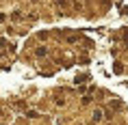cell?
Wrapping results in <instances>:
<instances>
[{
  "label": "cell",
  "mask_w": 128,
  "mask_h": 125,
  "mask_svg": "<svg viewBox=\"0 0 128 125\" xmlns=\"http://www.w3.org/2000/svg\"><path fill=\"white\" fill-rule=\"evenodd\" d=\"M87 80H89V76H76L74 82H76V84H82V82H87Z\"/></svg>",
  "instance_id": "cell-1"
},
{
  "label": "cell",
  "mask_w": 128,
  "mask_h": 125,
  "mask_svg": "<svg viewBox=\"0 0 128 125\" xmlns=\"http://www.w3.org/2000/svg\"><path fill=\"white\" fill-rule=\"evenodd\" d=\"M102 117H104V112H102V110H96L94 112V121H102Z\"/></svg>",
  "instance_id": "cell-2"
},
{
  "label": "cell",
  "mask_w": 128,
  "mask_h": 125,
  "mask_svg": "<svg viewBox=\"0 0 128 125\" xmlns=\"http://www.w3.org/2000/svg\"><path fill=\"white\" fill-rule=\"evenodd\" d=\"M35 54H37V56H46V47H37V52H35Z\"/></svg>",
  "instance_id": "cell-3"
},
{
  "label": "cell",
  "mask_w": 128,
  "mask_h": 125,
  "mask_svg": "<svg viewBox=\"0 0 128 125\" xmlns=\"http://www.w3.org/2000/svg\"><path fill=\"white\" fill-rule=\"evenodd\" d=\"M113 69H115V73H122V71H124V67H122L120 63H115V67H113Z\"/></svg>",
  "instance_id": "cell-4"
},
{
  "label": "cell",
  "mask_w": 128,
  "mask_h": 125,
  "mask_svg": "<svg viewBox=\"0 0 128 125\" xmlns=\"http://www.w3.org/2000/svg\"><path fill=\"white\" fill-rule=\"evenodd\" d=\"M56 4H59V7H65V4H68V0H56Z\"/></svg>",
  "instance_id": "cell-5"
}]
</instances>
